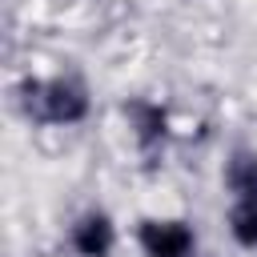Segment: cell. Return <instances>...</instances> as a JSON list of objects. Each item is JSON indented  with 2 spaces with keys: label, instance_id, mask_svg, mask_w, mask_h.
Returning <instances> with one entry per match:
<instances>
[{
  "label": "cell",
  "instance_id": "obj_6",
  "mask_svg": "<svg viewBox=\"0 0 257 257\" xmlns=\"http://www.w3.org/2000/svg\"><path fill=\"white\" fill-rule=\"evenodd\" d=\"M229 225H233V237L241 245L257 249V201H237L229 213Z\"/></svg>",
  "mask_w": 257,
  "mask_h": 257
},
{
  "label": "cell",
  "instance_id": "obj_4",
  "mask_svg": "<svg viewBox=\"0 0 257 257\" xmlns=\"http://www.w3.org/2000/svg\"><path fill=\"white\" fill-rule=\"evenodd\" d=\"M128 116L137 120V141L145 153H157L165 145V133H169V120L161 112V104H145V100H133L128 104Z\"/></svg>",
  "mask_w": 257,
  "mask_h": 257
},
{
  "label": "cell",
  "instance_id": "obj_2",
  "mask_svg": "<svg viewBox=\"0 0 257 257\" xmlns=\"http://www.w3.org/2000/svg\"><path fill=\"white\" fill-rule=\"evenodd\" d=\"M141 249L149 257H189L193 233L181 221H145L141 225Z\"/></svg>",
  "mask_w": 257,
  "mask_h": 257
},
{
  "label": "cell",
  "instance_id": "obj_5",
  "mask_svg": "<svg viewBox=\"0 0 257 257\" xmlns=\"http://www.w3.org/2000/svg\"><path fill=\"white\" fill-rule=\"evenodd\" d=\"M229 189L237 193V201H257V157L253 153H237L229 161Z\"/></svg>",
  "mask_w": 257,
  "mask_h": 257
},
{
  "label": "cell",
  "instance_id": "obj_3",
  "mask_svg": "<svg viewBox=\"0 0 257 257\" xmlns=\"http://www.w3.org/2000/svg\"><path fill=\"white\" fill-rule=\"evenodd\" d=\"M72 245L80 257H108L112 249V225L104 213H88L76 229H72Z\"/></svg>",
  "mask_w": 257,
  "mask_h": 257
},
{
  "label": "cell",
  "instance_id": "obj_1",
  "mask_svg": "<svg viewBox=\"0 0 257 257\" xmlns=\"http://www.w3.org/2000/svg\"><path fill=\"white\" fill-rule=\"evenodd\" d=\"M20 92H24V112L48 124H72L88 112V96L76 80H28Z\"/></svg>",
  "mask_w": 257,
  "mask_h": 257
}]
</instances>
